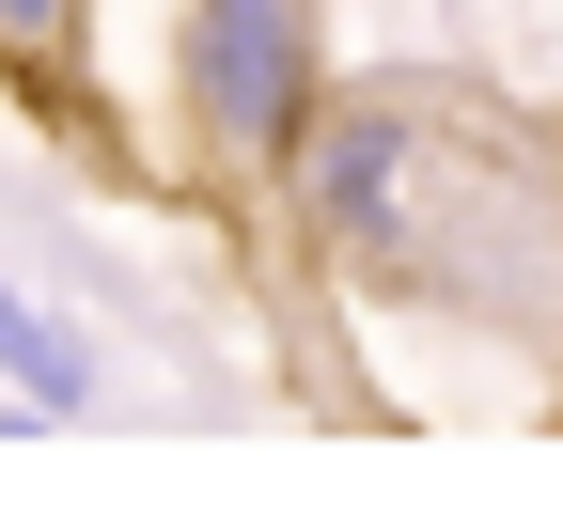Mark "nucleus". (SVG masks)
<instances>
[{"label": "nucleus", "instance_id": "nucleus-1", "mask_svg": "<svg viewBox=\"0 0 563 516\" xmlns=\"http://www.w3.org/2000/svg\"><path fill=\"white\" fill-rule=\"evenodd\" d=\"M282 188H298L313 251L391 282V298H439V314H485V329L563 314V157L454 79L329 95Z\"/></svg>", "mask_w": 563, "mask_h": 516}, {"label": "nucleus", "instance_id": "nucleus-2", "mask_svg": "<svg viewBox=\"0 0 563 516\" xmlns=\"http://www.w3.org/2000/svg\"><path fill=\"white\" fill-rule=\"evenodd\" d=\"M173 110L220 173H298L329 110V17L313 0H173Z\"/></svg>", "mask_w": 563, "mask_h": 516}, {"label": "nucleus", "instance_id": "nucleus-3", "mask_svg": "<svg viewBox=\"0 0 563 516\" xmlns=\"http://www.w3.org/2000/svg\"><path fill=\"white\" fill-rule=\"evenodd\" d=\"M0 392H16V407H95V344L63 314H32L16 282H0Z\"/></svg>", "mask_w": 563, "mask_h": 516}, {"label": "nucleus", "instance_id": "nucleus-4", "mask_svg": "<svg viewBox=\"0 0 563 516\" xmlns=\"http://www.w3.org/2000/svg\"><path fill=\"white\" fill-rule=\"evenodd\" d=\"M0 63H79V0H0Z\"/></svg>", "mask_w": 563, "mask_h": 516}]
</instances>
